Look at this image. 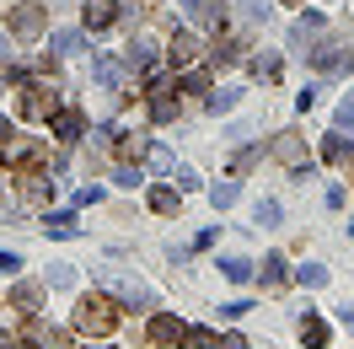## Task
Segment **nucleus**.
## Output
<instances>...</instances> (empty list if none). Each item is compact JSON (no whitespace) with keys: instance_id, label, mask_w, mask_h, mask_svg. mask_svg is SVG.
I'll use <instances>...</instances> for the list:
<instances>
[{"instance_id":"nucleus-1","label":"nucleus","mask_w":354,"mask_h":349,"mask_svg":"<svg viewBox=\"0 0 354 349\" xmlns=\"http://www.w3.org/2000/svg\"><path fill=\"white\" fill-rule=\"evenodd\" d=\"M113 328H118V301H113V296H81V306H75V333L108 339Z\"/></svg>"},{"instance_id":"nucleus-2","label":"nucleus","mask_w":354,"mask_h":349,"mask_svg":"<svg viewBox=\"0 0 354 349\" xmlns=\"http://www.w3.org/2000/svg\"><path fill=\"white\" fill-rule=\"evenodd\" d=\"M44 22H48V0H22V6H11L6 33L27 44V38H38V33H44Z\"/></svg>"},{"instance_id":"nucleus-3","label":"nucleus","mask_w":354,"mask_h":349,"mask_svg":"<svg viewBox=\"0 0 354 349\" xmlns=\"http://www.w3.org/2000/svg\"><path fill=\"white\" fill-rule=\"evenodd\" d=\"M54 108H59V91L48 87V81H27V87H22V102H17L22 118H48Z\"/></svg>"},{"instance_id":"nucleus-4","label":"nucleus","mask_w":354,"mask_h":349,"mask_svg":"<svg viewBox=\"0 0 354 349\" xmlns=\"http://www.w3.org/2000/svg\"><path fill=\"white\" fill-rule=\"evenodd\" d=\"M145 91H151V118H156V124H172V118H177V81H172V75H151V87H145Z\"/></svg>"},{"instance_id":"nucleus-5","label":"nucleus","mask_w":354,"mask_h":349,"mask_svg":"<svg viewBox=\"0 0 354 349\" xmlns=\"http://www.w3.org/2000/svg\"><path fill=\"white\" fill-rule=\"evenodd\" d=\"M268 156H274L279 167H290V172H295V167H306V140H301L295 129H285V134H274Z\"/></svg>"},{"instance_id":"nucleus-6","label":"nucleus","mask_w":354,"mask_h":349,"mask_svg":"<svg viewBox=\"0 0 354 349\" xmlns=\"http://www.w3.org/2000/svg\"><path fill=\"white\" fill-rule=\"evenodd\" d=\"M306 60H311L317 70H338V75H349V70H354V54H349L344 44H317Z\"/></svg>"},{"instance_id":"nucleus-7","label":"nucleus","mask_w":354,"mask_h":349,"mask_svg":"<svg viewBox=\"0 0 354 349\" xmlns=\"http://www.w3.org/2000/svg\"><path fill=\"white\" fill-rule=\"evenodd\" d=\"M38 161H48L44 145H32V140H6V167H11V172H27V167H38Z\"/></svg>"},{"instance_id":"nucleus-8","label":"nucleus","mask_w":354,"mask_h":349,"mask_svg":"<svg viewBox=\"0 0 354 349\" xmlns=\"http://www.w3.org/2000/svg\"><path fill=\"white\" fill-rule=\"evenodd\" d=\"M183 333H188V328L177 323L172 312H161V317H151V328H145V339H151V344H156V349H172V344H177V339H183Z\"/></svg>"},{"instance_id":"nucleus-9","label":"nucleus","mask_w":354,"mask_h":349,"mask_svg":"<svg viewBox=\"0 0 354 349\" xmlns=\"http://www.w3.org/2000/svg\"><path fill=\"white\" fill-rule=\"evenodd\" d=\"M17 188H22V204H32V210H44L48 199H54V183H48L44 172H22V183H17Z\"/></svg>"},{"instance_id":"nucleus-10","label":"nucleus","mask_w":354,"mask_h":349,"mask_svg":"<svg viewBox=\"0 0 354 349\" xmlns=\"http://www.w3.org/2000/svg\"><path fill=\"white\" fill-rule=\"evenodd\" d=\"M81 22H86L91 33H97V27H113L118 22V6H113V0H81Z\"/></svg>"},{"instance_id":"nucleus-11","label":"nucleus","mask_w":354,"mask_h":349,"mask_svg":"<svg viewBox=\"0 0 354 349\" xmlns=\"http://www.w3.org/2000/svg\"><path fill=\"white\" fill-rule=\"evenodd\" d=\"M167 60H172V65H194V60H199V38H194V33H172Z\"/></svg>"},{"instance_id":"nucleus-12","label":"nucleus","mask_w":354,"mask_h":349,"mask_svg":"<svg viewBox=\"0 0 354 349\" xmlns=\"http://www.w3.org/2000/svg\"><path fill=\"white\" fill-rule=\"evenodd\" d=\"M81 129H86V118H81V113L75 108H54V134H59V140H81Z\"/></svg>"},{"instance_id":"nucleus-13","label":"nucleus","mask_w":354,"mask_h":349,"mask_svg":"<svg viewBox=\"0 0 354 349\" xmlns=\"http://www.w3.org/2000/svg\"><path fill=\"white\" fill-rule=\"evenodd\" d=\"M151 151V140L145 134H118V161L124 167H140V156Z\"/></svg>"},{"instance_id":"nucleus-14","label":"nucleus","mask_w":354,"mask_h":349,"mask_svg":"<svg viewBox=\"0 0 354 349\" xmlns=\"http://www.w3.org/2000/svg\"><path fill=\"white\" fill-rule=\"evenodd\" d=\"M11 306H17V312H38V306H44V285H17V290H11Z\"/></svg>"},{"instance_id":"nucleus-15","label":"nucleus","mask_w":354,"mask_h":349,"mask_svg":"<svg viewBox=\"0 0 354 349\" xmlns=\"http://www.w3.org/2000/svg\"><path fill=\"white\" fill-rule=\"evenodd\" d=\"M194 17H199L209 33H225V6H215V0H199V6H194Z\"/></svg>"},{"instance_id":"nucleus-16","label":"nucleus","mask_w":354,"mask_h":349,"mask_svg":"<svg viewBox=\"0 0 354 349\" xmlns=\"http://www.w3.org/2000/svg\"><path fill=\"white\" fill-rule=\"evenodd\" d=\"M151 210H156V215H177V210H183L177 188H151Z\"/></svg>"},{"instance_id":"nucleus-17","label":"nucleus","mask_w":354,"mask_h":349,"mask_svg":"<svg viewBox=\"0 0 354 349\" xmlns=\"http://www.w3.org/2000/svg\"><path fill=\"white\" fill-rule=\"evenodd\" d=\"M301 339H306V349H322L328 344V323L322 317H301Z\"/></svg>"},{"instance_id":"nucleus-18","label":"nucleus","mask_w":354,"mask_h":349,"mask_svg":"<svg viewBox=\"0 0 354 349\" xmlns=\"http://www.w3.org/2000/svg\"><path fill=\"white\" fill-rule=\"evenodd\" d=\"M91 75H97L102 87H124V65H118V60H97V65H91Z\"/></svg>"},{"instance_id":"nucleus-19","label":"nucleus","mask_w":354,"mask_h":349,"mask_svg":"<svg viewBox=\"0 0 354 349\" xmlns=\"http://www.w3.org/2000/svg\"><path fill=\"white\" fill-rule=\"evenodd\" d=\"M252 75L274 87V81H279V54H258V60H252Z\"/></svg>"},{"instance_id":"nucleus-20","label":"nucleus","mask_w":354,"mask_h":349,"mask_svg":"<svg viewBox=\"0 0 354 349\" xmlns=\"http://www.w3.org/2000/svg\"><path fill=\"white\" fill-rule=\"evenodd\" d=\"M236 194H242V188H236V177H231V183H215V188H209V204H215V210H231Z\"/></svg>"},{"instance_id":"nucleus-21","label":"nucleus","mask_w":354,"mask_h":349,"mask_svg":"<svg viewBox=\"0 0 354 349\" xmlns=\"http://www.w3.org/2000/svg\"><path fill=\"white\" fill-rule=\"evenodd\" d=\"M183 339H188V349H221V333H215V328H188Z\"/></svg>"},{"instance_id":"nucleus-22","label":"nucleus","mask_w":354,"mask_h":349,"mask_svg":"<svg viewBox=\"0 0 354 349\" xmlns=\"http://www.w3.org/2000/svg\"><path fill=\"white\" fill-rule=\"evenodd\" d=\"M145 161H151V172H177V156L167 151V145H151V151H145Z\"/></svg>"},{"instance_id":"nucleus-23","label":"nucleus","mask_w":354,"mask_h":349,"mask_svg":"<svg viewBox=\"0 0 354 349\" xmlns=\"http://www.w3.org/2000/svg\"><path fill=\"white\" fill-rule=\"evenodd\" d=\"M221 274L231 285H242V280H252V263H247V258H221Z\"/></svg>"},{"instance_id":"nucleus-24","label":"nucleus","mask_w":354,"mask_h":349,"mask_svg":"<svg viewBox=\"0 0 354 349\" xmlns=\"http://www.w3.org/2000/svg\"><path fill=\"white\" fill-rule=\"evenodd\" d=\"M252 215H258V226H279L285 210H279V199H258V210H252Z\"/></svg>"},{"instance_id":"nucleus-25","label":"nucleus","mask_w":354,"mask_h":349,"mask_svg":"<svg viewBox=\"0 0 354 349\" xmlns=\"http://www.w3.org/2000/svg\"><path fill=\"white\" fill-rule=\"evenodd\" d=\"M242 102V87H221V91H209V108L225 113V108H236Z\"/></svg>"},{"instance_id":"nucleus-26","label":"nucleus","mask_w":354,"mask_h":349,"mask_svg":"<svg viewBox=\"0 0 354 349\" xmlns=\"http://www.w3.org/2000/svg\"><path fill=\"white\" fill-rule=\"evenodd\" d=\"M124 60H129V65H134V70H140V65H151V60H156V48H151V44H145V38H134V44H129V48H124Z\"/></svg>"},{"instance_id":"nucleus-27","label":"nucleus","mask_w":354,"mask_h":349,"mask_svg":"<svg viewBox=\"0 0 354 349\" xmlns=\"http://www.w3.org/2000/svg\"><path fill=\"white\" fill-rule=\"evenodd\" d=\"M295 280L317 290V285H328V269H322V263H301V269H295Z\"/></svg>"},{"instance_id":"nucleus-28","label":"nucleus","mask_w":354,"mask_h":349,"mask_svg":"<svg viewBox=\"0 0 354 349\" xmlns=\"http://www.w3.org/2000/svg\"><path fill=\"white\" fill-rule=\"evenodd\" d=\"M177 87L188 91V97H204V91H209V75H204V70H188V75H183Z\"/></svg>"},{"instance_id":"nucleus-29","label":"nucleus","mask_w":354,"mask_h":349,"mask_svg":"<svg viewBox=\"0 0 354 349\" xmlns=\"http://www.w3.org/2000/svg\"><path fill=\"white\" fill-rule=\"evenodd\" d=\"M322 156H328L333 167H338V161L349 156V140H344V129H338V134H328V145H322Z\"/></svg>"},{"instance_id":"nucleus-30","label":"nucleus","mask_w":354,"mask_h":349,"mask_svg":"<svg viewBox=\"0 0 354 349\" xmlns=\"http://www.w3.org/2000/svg\"><path fill=\"white\" fill-rule=\"evenodd\" d=\"M215 60H221V65H236V60H242V44H236V38L215 44Z\"/></svg>"},{"instance_id":"nucleus-31","label":"nucleus","mask_w":354,"mask_h":349,"mask_svg":"<svg viewBox=\"0 0 354 349\" xmlns=\"http://www.w3.org/2000/svg\"><path fill=\"white\" fill-rule=\"evenodd\" d=\"M38 344H48V349H70V333H65V328H44V333H38Z\"/></svg>"},{"instance_id":"nucleus-32","label":"nucleus","mask_w":354,"mask_h":349,"mask_svg":"<svg viewBox=\"0 0 354 349\" xmlns=\"http://www.w3.org/2000/svg\"><path fill=\"white\" fill-rule=\"evenodd\" d=\"M333 118H338V129H354V87H349V97L338 102V113H333Z\"/></svg>"},{"instance_id":"nucleus-33","label":"nucleus","mask_w":354,"mask_h":349,"mask_svg":"<svg viewBox=\"0 0 354 349\" xmlns=\"http://www.w3.org/2000/svg\"><path fill=\"white\" fill-rule=\"evenodd\" d=\"M48 231H54V237H75V220H70V210H59V215L48 220Z\"/></svg>"},{"instance_id":"nucleus-34","label":"nucleus","mask_w":354,"mask_h":349,"mask_svg":"<svg viewBox=\"0 0 354 349\" xmlns=\"http://www.w3.org/2000/svg\"><path fill=\"white\" fill-rule=\"evenodd\" d=\"M81 48V33H54V54H75Z\"/></svg>"},{"instance_id":"nucleus-35","label":"nucleus","mask_w":354,"mask_h":349,"mask_svg":"<svg viewBox=\"0 0 354 349\" xmlns=\"http://www.w3.org/2000/svg\"><path fill=\"white\" fill-rule=\"evenodd\" d=\"M48 285H59V290L75 285V269H70V263H54V269H48Z\"/></svg>"},{"instance_id":"nucleus-36","label":"nucleus","mask_w":354,"mask_h":349,"mask_svg":"<svg viewBox=\"0 0 354 349\" xmlns=\"http://www.w3.org/2000/svg\"><path fill=\"white\" fill-rule=\"evenodd\" d=\"M242 17H247V22H263V17H268V0H242Z\"/></svg>"},{"instance_id":"nucleus-37","label":"nucleus","mask_w":354,"mask_h":349,"mask_svg":"<svg viewBox=\"0 0 354 349\" xmlns=\"http://www.w3.org/2000/svg\"><path fill=\"white\" fill-rule=\"evenodd\" d=\"M258 156H263V151H242L236 161H231V172H236V177H242V172H252V167H258Z\"/></svg>"},{"instance_id":"nucleus-38","label":"nucleus","mask_w":354,"mask_h":349,"mask_svg":"<svg viewBox=\"0 0 354 349\" xmlns=\"http://www.w3.org/2000/svg\"><path fill=\"white\" fill-rule=\"evenodd\" d=\"M285 280V263L279 258H263V285H279Z\"/></svg>"},{"instance_id":"nucleus-39","label":"nucleus","mask_w":354,"mask_h":349,"mask_svg":"<svg viewBox=\"0 0 354 349\" xmlns=\"http://www.w3.org/2000/svg\"><path fill=\"white\" fill-rule=\"evenodd\" d=\"M17 269H22V258H17L11 247H0V274H17Z\"/></svg>"},{"instance_id":"nucleus-40","label":"nucleus","mask_w":354,"mask_h":349,"mask_svg":"<svg viewBox=\"0 0 354 349\" xmlns=\"http://www.w3.org/2000/svg\"><path fill=\"white\" fill-rule=\"evenodd\" d=\"M118 188H140V167H118Z\"/></svg>"},{"instance_id":"nucleus-41","label":"nucleus","mask_w":354,"mask_h":349,"mask_svg":"<svg viewBox=\"0 0 354 349\" xmlns=\"http://www.w3.org/2000/svg\"><path fill=\"white\" fill-rule=\"evenodd\" d=\"M221 349H252V339H247V333H225Z\"/></svg>"},{"instance_id":"nucleus-42","label":"nucleus","mask_w":354,"mask_h":349,"mask_svg":"<svg viewBox=\"0 0 354 349\" xmlns=\"http://www.w3.org/2000/svg\"><path fill=\"white\" fill-rule=\"evenodd\" d=\"M6 140H11V124H6V118H0V145H6Z\"/></svg>"},{"instance_id":"nucleus-43","label":"nucleus","mask_w":354,"mask_h":349,"mask_svg":"<svg viewBox=\"0 0 354 349\" xmlns=\"http://www.w3.org/2000/svg\"><path fill=\"white\" fill-rule=\"evenodd\" d=\"M344 323H349V328H354V306H349V301H344Z\"/></svg>"},{"instance_id":"nucleus-44","label":"nucleus","mask_w":354,"mask_h":349,"mask_svg":"<svg viewBox=\"0 0 354 349\" xmlns=\"http://www.w3.org/2000/svg\"><path fill=\"white\" fill-rule=\"evenodd\" d=\"M6 54H11V44H6V33H0V60H6Z\"/></svg>"},{"instance_id":"nucleus-45","label":"nucleus","mask_w":354,"mask_h":349,"mask_svg":"<svg viewBox=\"0 0 354 349\" xmlns=\"http://www.w3.org/2000/svg\"><path fill=\"white\" fill-rule=\"evenodd\" d=\"M11 344H17V339H11V333H0V349H11Z\"/></svg>"},{"instance_id":"nucleus-46","label":"nucleus","mask_w":354,"mask_h":349,"mask_svg":"<svg viewBox=\"0 0 354 349\" xmlns=\"http://www.w3.org/2000/svg\"><path fill=\"white\" fill-rule=\"evenodd\" d=\"M194 6H199V0H183V11H194Z\"/></svg>"},{"instance_id":"nucleus-47","label":"nucleus","mask_w":354,"mask_h":349,"mask_svg":"<svg viewBox=\"0 0 354 349\" xmlns=\"http://www.w3.org/2000/svg\"><path fill=\"white\" fill-rule=\"evenodd\" d=\"M11 349H38V344H11Z\"/></svg>"},{"instance_id":"nucleus-48","label":"nucleus","mask_w":354,"mask_h":349,"mask_svg":"<svg viewBox=\"0 0 354 349\" xmlns=\"http://www.w3.org/2000/svg\"><path fill=\"white\" fill-rule=\"evenodd\" d=\"M290 6H301V0H290Z\"/></svg>"},{"instance_id":"nucleus-49","label":"nucleus","mask_w":354,"mask_h":349,"mask_svg":"<svg viewBox=\"0 0 354 349\" xmlns=\"http://www.w3.org/2000/svg\"><path fill=\"white\" fill-rule=\"evenodd\" d=\"M97 349H108V344H97Z\"/></svg>"}]
</instances>
